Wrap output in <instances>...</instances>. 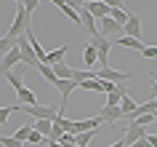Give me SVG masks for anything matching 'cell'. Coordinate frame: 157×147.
<instances>
[{
	"label": "cell",
	"instance_id": "1",
	"mask_svg": "<svg viewBox=\"0 0 157 147\" xmlns=\"http://www.w3.org/2000/svg\"><path fill=\"white\" fill-rule=\"evenodd\" d=\"M27 30H29V14H27L24 6H19V8H16V16H13V22H11V27H8V32H6V38L16 43V38H21Z\"/></svg>",
	"mask_w": 157,
	"mask_h": 147
},
{
	"label": "cell",
	"instance_id": "2",
	"mask_svg": "<svg viewBox=\"0 0 157 147\" xmlns=\"http://www.w3.org/2000/svg\"><path fill=\"white\" fill-rule=\"evenodd\" d=\"M21 110L29 112L35 120H53L59 115V107H53V104H21Z\"/></svg>",
	"mask_w": 157,
	"mask_h": 147
},
{
	"label": "cell",
	"instance_id": "3",
	"mask_svg": "<svg viewBox=\"0 0 157 147\" xmlns=\"http://www.w3.org/2000/svg\"><path fill=\"white\" fill-rule=\"evenodd\" d=\"M96 48V54H99V64L101 67H109V51H112V40L109 38H101V35H93L91 40H88Z\"/></svg>",
	"mask_w": 157,
	"mask_h": 147
},
{
	"label": "cell",
	"instance_id": "4",
	"mask_svg": "<svg viewBox=\"0 0 157 147\" xmlns=\"http://www.w3.org/2000/svg\"><path fill=\"white\" fill-rule=\"evenodd\" d=\"M16 46H19V54H21V64H24V67H37V64H40V62H37V56H35L32 43H29V38H27V35L16 38Z\"/></svg>",
	"mask_w": 157,
	"mask_h": 147
},
{
	"label": "cell",
	"instance_id": "5",
	"mask_svg": "<svg viewBox=\"0 0 157 147\" xmlns=\"http://www.w3.org/2000/svg\"><path fill=\"white\" fill-rule=\"evenodd\" d=\"M99 22H101V27H99V35H101V38L115 40V38H120V35H123V27L117 24L112 16H104V19H99Z\"/></svg>",
	"mask_w": 157,
	"mask_h": 147
},
{
	"label": "cell",
	"instance_id": "6",
	"mask_svg": "<svg viewBox=\"0 0 157 147\" xmlns=\"http://www.w3.org/2000/svg\"><path fill=\"white\" fill-rule=\"evenodd\" d=\"M144 137H147V126L128 123V126H125V134H123V142H125V147H128V145H133V142H139V139H144Z\"/></svg>",
	"mask_w": 157,
	"mask_h": 147
},
{
	"label": "cell",
	"instance_id": "7",
	"mask_svg": "<svg viewBox=\"0 0 157 147\" xmlns=\"http://www.w3.org/2000/svg\"><path fill=\"white\" fill-rule=\"evenodd\" d=\"M99 118H101V123H107V126L115 129V123L123 120V110H120V107H112V104H104L101 112H99Z\"/></svg>",
	"mask_w": 157,
	"mask_h": 147
},
{
	"label": "cell",
	"instance_id": "8",
	"mask_svg": "<svg viewBox=\"0 0 157 147\" xmlns=\"http://www.w3.org/2000/svg\"><path fill=\"white\" fill-rule=\"evenodd\" d=\"M96 78H99V80H109V83H123V80H128L131 75L120 72V70H112V67H99V70H96Z\"/></svg>",
	"mask_w": 157,
	"mask_h": 147
},
{
	"label": "cell",
	"instance_id": "9",
	"mask_svg": "<svg viewBox=\"0 0 157 147\" xmlns=\"http://www.w3.org/2000/svg\"><path fill=\"white\" fill-rule=\"evenodd\" d=\"M6 80H8V86L13 91H21L24 88V64H16L13 70H8L6 72Z\"/></svg>",
	"mask_w": 157,
	"mask_h": 147
},
{
	"label": "cell",
	"instance_id": "10",
	"mask_svg": "<svg viewBox=\"0 0 157 147\" xmlns=\"http://www.w3.org/2000/svg\"><path fill=\"white\" fill-rule=\"evenodd\" d=\"M16 64H21V54H19V46H13V48H11L8 54H6V56L0 59V72L6 75L8 70H13Z\"/></svg>",
	"mask_w": 157,
	"mask_h": 147
},
{
	"label": "cell",
	"instance_id": "11",
	"mask_svg": "<svg viewBox=\"0 0 157 147\" xmlns=\"http://www.w3.org/2000/svg\"><path fill=\"white\" fill-rule=\"evenodd\" d=\"M112 46H125V48H133V51H139V54H141V48H144L147 43L139 40V38H131V35H120V38L112 40Z\"/></svg>",
	"mask_w": 157,
	"mask_h": 147
},
{
	"label": "cell",
	"instance_id": "12",
	"mask_svg": "<svg viewBox=\"0 0 157 147\" xmlns=\"http://www.w3.org/2000/svg\"><path fill=\"white\" fill-rule=\"evenodd\" d=\"M123 35H131V38H139L141 40V22H139L136 14L128 16V22H125V27H123Z\"/></svg>",
	"mask_w": 157,
	"mask_h": 147
},
{
	"label": "cell",
	"instance_id": "13",
	"mask_svg": "<svg viewBox=\"0 0 157 147\" xmlns=\"http://www.w3.org/2000/svg\"><path fill=\"white\" fill-rule=\"evenodd\" d=\"M85 8L91 11V16L96 19V22H99V19H104V16H109V11H112L104 0H101V3H85Z\"/></svg>",
	"mask_w": 157,
	"mask_h": 147
},
{
	"label": "cell",
	"instance_id": "14",
	"mask_svg": "<svg viewBox=\"0 0 157 147\" xmlns=\"http://www.w3.org/2000/svg\"><path fill=\"white\" fill-rule=\"evenodd\" d=\"M51 70H53V75H56L59 80H72V72H75V67H69L67 62H59V64H48Z\"/></svg>",
	"mask_w": 157,
	"mask_h": 147
},
{
	"label": "cell",
	"instance_id": "15",
	"mask_svg": "<svg viewBox=\"0 0 157 147\" xmlns=\"http://www.w3.org/2000/svg\"><path fill=\"white\" fill-rule=\"evenodd\" d=\"M136 107H139V102H136V99H131L128 94H123V99H120V110H123V120H131V115L136 112Z\"/></svg>",
	"mask_w": 157,
	"mask_h": 147
},
{
	"label": "cell",
	"instance_id": "16",
	"mask_svg": "<svg viewBox=\"0 0 157 147\" xmlns=\"http://www.w3.org/2000/svg\"><path fill=\"white\" fill-rule=\"evenodd\" d=\"M96 126H101V118H85V120H75V134H80V131H93Z\"/></svg>",
	"mask_w": 157,
	"mask_h": 147
},
{
	"label": "cell",
	"instance_id": "17",
	"mask_svg": "<svg viewBox=\"0 0 157 147\" xmlns=\"http://www.w3.org/2000/svg\"><path fill=\"white\" fill-rule=\"evenodd\" d=\"M56 88H59V94H61V102H64L61 107H67V99H69V94L77 88V83H75V80H59Z\"/></svg>",
	"mask_w": 157,
	"mask_h": 147
},
{
	"label": "cell",
	"instance_id": "18",
	"mask_svg": "<svg viewBox=\"0 0 157 147\" xmlns=\"http://www.w3.org/2000/svg\"><path fill=\"white\" fill-rule=\"evenodd\" d=\"M67 51H69V46H59L56 51H48V56H45V62H43V64H59V62H64Z\"/></svg>",
	"mask_w": 157,
	"mask_h": 147
},
{
	"label": "cell",
	"instance_id": "19",
	"mask_svg": "<svg viewBox=\"0 0 157 147\" xmlns=\"http://www.w3.org/2000/svg\"><path fill=\"white\" fill-rule=\"evenodd\" d=\"M123 94H128V91H125V83H117L115 91H112V94H107V104L120 107V99H123Z\"/></svg>",
	"mask_w": 157,
	"mask_h": 147
},
{
	"label": "cell",
	"instance_id": "20",
	"mask_svg": "<svg viewBox=\"0 0 157 147\" xmlns=\"http://www.w3.org/2000/svg\"><path fill=\"white\" fill-rule=\"evenodd\" d=\"M16 102L19 104H37V96H35V91H29L24 86L21 91H16Z\"/></svg>",
	"mask_w": 157,
	"mask_h": 147
},
{
	"label": "cell",
	"instance_id": "21",
	"mask_svg": "<svg viewBox=\"0 0 157 147\" xmlns=\"http://www.w3.org/2000/svg\"><path fill=\"white\" fill-rule=\"evenodd\" d=\"M19 110H21V104H6V107H0V126H6V123H8V118L13 112H19Z\"/></svg>",
	"mask_w": 157,
	"mask_h": 147
},
{
	"label": "cell",
	"instance_id": "22",
	"mask_svg": "<svg viewBox=\"0 0 157 147\" xmlns=\"http://www.w3.org/2000/svg\"><path fill=\"white\" fill-rule=\"evenodd\" d=\"M83 62H85L88 67H96V64H99V54H96V48H93L91 43H88L85 51H83Z\"/></svg>",
	"mask_w": 157,
	"mask_h": 147
},
{
	"label": "cell",
	"instance_id": "23",
	"mask_svg": "<svg viewBox=\"0 0 157 147\" xmlns=\"http://www.w3.org/2000/svg\"><path fill=\"white\" fill-rule=\"evenodd\" d=\"M32 129L37 131L40 137L48 139V137H51V129H53V120H35V123H32Z\"/></svg>",
	"mask_w": 157,
	"mask_h": 147
},
{
	"label": "cell",
	"instance_id": "24",
	"mask_svg": "<svg viewBox=\"0 0 157 147\" xmlns=\"http://www.w3.org/2000/svg\"><path fill=\"white\" fill-rule=\"evenodd\" d=\"M109 16L115 19L120 27H125V22H128V16H131V11H128V8H112V11H109Z\"/></svg>",
	"mask_w": 157,
	"mask_h": 147
},
{
	"label": "cell",
	"instance_id": "25",
	"mask_svg": "<svg viewBox=\"0 0 157 147\" xmlns=\"http://www.w3.org/2000/svg\"><path fill=\"white\" fill-rule=\"evenodd\" d=\"M93 137H96V129H93V131H80V134H75V145H80V147H88Z\"/></svg>",
	"mask_w": 157,
	"mask_h": 147
},
{
	"label": "cell",
	"instance_id": "26",
	"mask_svg": "<svg viewBox=\"0 0 157 147\" xmlns=\"http://www.w3.org/2000/svg\"><path fill=\"white\" fill-rule=\"evenodd\" d=\"M37 72H40L43 78H45V80H48L51 86H53V88H56V83H59V78H56V75H53V70H51L48 64H37Z\"/></svg>",
	"mask_w": 157,
	"mask_h": 147
},
{
	"label": "cell",
	"instance_id": "27",
	"mask_svg": "<svg viewBox=\"0 0 157 147\" xmlns=\"http://www.w3.org/2000/svg\"><path fill=\"white\" fill-rule=\"evenodd\" d=\"M29 134H32V123H24V126H19V129L13 131V139L27 142V139H29Z\"/></svg>",
	"mask_w": 157,
	"mask_h": 147
},
{
	"label": "cell",
	"instance_id": "28",
	"mask_svg": "<svg viewBox=\"0 0 157 147\" xmlns=\"http://www.w3.org/2000/svg\"><path fill=\"white\" fill-rule=\"evenodd\" d=\"M0 147H24V142H19V139H13V137H3V134H0Z\"/></svg>",
	"mask_w": 157,
	"mask_h": 147
},
{
	"label": "cell",
	"instance_id": "29",
	"mask_svg": "<svg viewBox=\"0 0 157 147\" xmlns=\"http://www.w3.org/2000/svg\"><path fill=\"white\" fill-rule=\"evenodd\" d=\"M141 56L149 59V62H155L157 59V46H144V48H141Z\"/></svg>",
	"mask_w": 157,
	"mask_h": 147
},
{
	"label": "cell",
	"instance_id": "30",
	"mask_svg": "<svg viewBox=\"0 0 157 147\" xmlns=\"http://www.w3.org/2000/svg\"><path fill=\"white\" fill-rule=\"evenodd\" d=\"M13 46H16L13 40H8V38H0V59L6 56V54H8L11 48H13Z\"/></svg>",
	"mask_w": 157,
	"mask_h": 147
},
{
	"label": "cell",
	"instance_id": "31",
	"mask_svg": "<svg viewBox=\"0 0 157 147\" xmlns=\"http://www.w3.org/2000/svg\"><path fill=\"white\" fill-rule=\"evenodd\" d=\"M131 123H139V126H149V123H155V115H139V118H133Z\"/></svg>",
	"mask_w": 157,
	"mask_h": 147
},
{
	"label": "cell",
	"instance_id": "32",
	"mask_svg": "<svg viewBox=\"0 0 157 147\" xmlns=\"http://www.w3.org/2000/svg\"><path fill=\"white\" fill-rule=\"evenodd\" d=\"M37 3H40V0H24V8H27V14H29V16L37 11Z\"/></svg>",
	"mask_w": 157,
	"mask_h": 147
},
{
	"label": "cell",
	"instance_id": "33",
	"mask_svg": "<svg viewBox=\"0 0 157 147\" xmlns=\"http://www.w3.org/2000/svg\"><path fill=\"white\" fill-rule=\"evenodd\" d=\"M27 142H29V145H40V142H45V137H40V134L32 129V134H29V139H27Z\"/></svg>",
	"mask_w": 157,
	"mask_h": 147
},
{
	"label": "cell",
	"instance_id": "34",
	"mask_svg": "<svg viewBox=\"0 0 157 147\" xmlns=\"http://www.w3.org/2000/svg\"><path fill=\"white\" fill-rule=\"evenodd\" d=\"M64 6H69L72 11H80V8L85 6V3H83V0H64Z\"/></svg>",
	"mask_w": 157,
	"mask_h": 147
},
{
	"label": "cell",
	"instance_id": "35",
	"mask_svg": "<svg viewBox=\"0 0 157 147\" xmlns=\"http://www.w3.org/2000/svg\"><path fill=\"white\" fill-rule=\"evenodd\" d=\"M59 142H61V145H64V147H69V145H75V134H64V137L59 139Z\"/></svg>",
	"mask_w": 157,
	"mask_h": 147
},
{
	"label": "cell",
	"instance_id": "36",
	"mask_svg": "<svg viewBox=\"0 0 157 147\" xmlns=\"http://www.w3.org/2000/svg\"><path fill=\"white\" fill-rule=\"evenodd\" d=\"M104 3H107L109 8H125V6H123V0H104Z\"/></svg>",
	"mask_w": 157,
	"mask_h": 147
},
{
	"label": "cell",
	"instance_id": "37",
	"mask_svg": "<svg viewBox=\"0 0 157 147\" xmlns=\"http://www.w3.org/2000/svg\"><path fill=\"white\" fill-rule=\"evenodd\" d=\"M128 147H152V145H149V139L144 137V139H139V142H133V145H128Z\"/></svg>",
	"mask_w": 157,
	"mask_h": 147
},
{
	"label": "cell",
	"instance_id": "38",
	"mask_svg": "<svg viewBox=\"0 0 157 147\" xmlns=\"http://www.w3.org/2000/svg\"><path fill=\"white\" fill-rule=\"evenodd\" d=\"M147 139H149V145H152V147H157V137H155V134H147Z\"/></svg>",
	"mask_w": 157,
	"mask_h": 147
},
{
	"label": "cell",
	"instance_id": "39",
	"mask_svg": "<svg viewBox=\"0 0 157 147\" xmlns=\"http://www.w3.org/2000/svg\"><path fill=\"white\" fill-rule=\"evenodd\" d=\"M109 147H125V142H123V139H120V142H112V145H109Z\"/></svg>",
	"mask_w": 157,
	"mask_h": 147
},
{
	"label": "cell",
	"instance_id": "40",
	"mask_svg": "<svg viewBox=\"0 0 157 147\" xmlns=\"http://www.w3.org/2000/svg\"><path fill=\"white\" fill-rule=\"evenodd\" d=\"M51 3H53L56 8H61V6H64V0H51Z\"/></svg>",
	"mask_w": 157,
	"mask_h": 147
},
{
	"label": "cell",
	"instance_id": "41",
	"mask_svg": "<svg viewBox=\"0 0 157 147\" xmlns=\"http://www.w3.org/2000/svg\"><path fill=\"white\" fill-rule=\"evenodd\" d=\"M152 96L157 99V83H152Z\"/></svg>",
	"mask_w": 157,
	"mask_h": 147
},
{
	"label": "cell",
	"instance_id": "42",
	"mask_svg": "<svg viewBox=\"0 0 157 147\" xmlns=\"http://www.w3.org/2000/svg\"><path fill=\"white\" fill-rule=\"evenodd\" d=\"M149 78H152V80H155V83H157V72H152V75H149Z\"/></svg>",
	"mask_w": 157,
	"mask_h": 147
},
{
	"label": "cell",
	"instance_id": "43",
	"mask_svg": "<svg viewBox=\"0 0 157 147\" xmlns=\"http://www.w3.org/2000/svg\"><path fill=\"white\" fill-rule=\"evenodd\" d=\"M13 3H16V6H24V0H13Z\"/></svg>",
	"mask_w": 157,
	"mask_h": 147
},
{
	"label": "cell",
	"instance_id": "44",
	"mask_svg": "<svg viewBox=\"0 0 157 147\" xmlns=\"http://www.w3.org/2000/svg\"><path fill=\"white\" fill-rule=\"evenodd\" d=\"M83 3H101V0H83Z\"/></svg>",
	"mask_w": 157,
	"mask_h": 147
},
{
	"label": "cell",
	"instance_id": "45",
	"mask_svg": "<svg viewBox=\"0 0 157 147\" xmlns=\"http://www.w3.org/2000/svg\"><path fill=\"white\" fill-rule=\"evenodd\" d=\"M155 123H157V112H155Z\"/></svg>",
	"mask_w": 157,
	"mask_h": 147
}]
</instances>
